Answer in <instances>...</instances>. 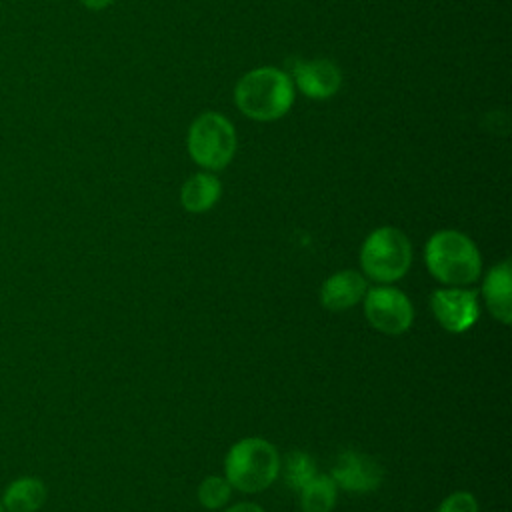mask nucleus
Instances as JSON below:
<instances>
[{
  "label": "nucleus",
  "mask_w": 512,
  "mask_h": 512,
  "mask_svg": "<svg viewBox=\"0 0 512 512\" xmlns=\"http://www.w3.org/2000/svg\"><path fill=\"white\" fill-rule=\"evenodd\" d=\"M234 102L238 110L252 120H278L294 104L292 78L280 68H254L238 80L234 88Z\"/></svg>",
  "instance_id": "nucleus-1"
},
{
  "label": "nucleus",
  "mask_w": 512,
  "mask_h": 512,
  "mask_svg": "<svg viewBox=\"0 0 512 512\" xmlns=\"http://www.w3.org/2000/svg\"><path fill=\"white\" fill-rule=\"evenodd\" d=\"M428 272L442 284H472L482 270V258L476 244L458 230H440L432 234L424 248Z\"/></svg>",
  "instance_id": "nucleus-2"
},
{
  "label": "nucleus",
  "mask_w": 512,
  "mask_h": 512,
  "mask_svg": "<svg viewBox=\"0 0 512 512\" xmlns=\"http://www.w3.org/2000/svg\"><path fill=\"white\" fill-rule=\"evenodd\" d=\"M278 450L264 438H242L226 454L224 474L240 492H262L280 474Z\"/></svg>",
  "instance_id": "nucleus-3"
},
{
  "label": "nucleus",
  "mask_w": 512,
  "mask_h": 512,
  "mask_svg": "<svg viewBox=\"0 0 512 512\" xmlns=\"http://www.w3.org/2000/svg\"><path fill=\"white\" fill-rule=\"evenodd\" d=\"M412 262L408 236L394 226H380L368 234L360 248V264L368 278L388 284L402 278Z\"/></svg>",
  "instance_id": "nucleus-4"
},
{
  "label": "nucleus",
  "mask_w": 512,
  "mask_h": 512,
  "mask_svg": "<svg viewBox=\"0 0 512 512\" xmlns=\"http://www.w3.org/2000/svg\"><path fill=\"white\" fill-rule=\"evenodd\" d=\"M186 146L198 166L220 170L230 164L236 152L234 126L218 112H204L190 124Z\"/></svg>",
  "instance_id": "nucleus-5"
},
{
  "label": "nucleus",
  "mask_w": 512,
  "mask_h": 512,
  "mask_svg": "<svg viewBox=\"0 0 512 512\" xmlns=\"http://www.w3.org/2000/svg\"><path fill=\"white\" fill-rule=\"evenodd\" d=\"M364 316L378 332L402 334L414 320V308L402 290L376 286L364 294Z\"/></svg>",
  "instance_id": "nucleus-6"
},
{
  "label": "nucleus",
  "mask_w": 512,
  "mask_h": 512,
  "mask_svg": "<svg viewBox=\"0 0 512 512\" xmlns=\"http://www.w3.org/2000/svg\"><path fill=\"white\" fill-rule=\"evenodd\" d=\"M430 306L442 328L454 334L472 328L480 316L478 294L474 290H466L464 286L436 290L430 298Z\"/></svg>",
  "instance_id": "nucleus-7"
},
{
  "label": "nucleus",
  "mask_w": 512,
  "mask_h": 512,
  "mask_svg": "<svg viewBox=\"0 0 512 512\" xmlns=\"http://www.w3.org/2000/svg\"><path fill=\"white\" fill-rule=\"evenodd\" d=\"M330 476L348 492H372L380 486L384 470L372 456L348 450L338 456Z\"/></svg>",
  "instance_id": "nucleus-8"
},
{
  "label": "nucleus",
  "mask_w": 512,
  "mask_h": 512,
  "mask_svg": "<svg viewBox=\"0 0 512 512\" xmlns=\"http://www.w3.org/2000/svg\"><path fill=\"white\" fill-rule=\"evenodd\" d=\"M292 84L298 86L312 100H326L334 96L342 84V72L332 60H300L292 66Z\"/></svg>",
  "instance_id": "nucleus-9"
},
{
  "label": "nucleus",
  "mask_w": 512,
  "mask_h": 512,
  "mask_svg": "<svg viewBox=\"0 0 512 512\" xmlns=\"http://www.w3.org/2000/svg\"><path fill=\"white\" fill-rule=\"evenodd\" d=\"M366 278L356 270H340L328 276L320 288V302L332 312L358 304L366 294Z\"/></svg>",
  "instance_id": "nucleus-10"
},
{
  "label": "nucleus",
  "mask_w": 512,
  "mask_h": 512,
  "mask_svg": "<svg viewBox=\"0 0 512 512\" xmlns=\"http://www.w3.org/2000/svg\"><path fill=\"white\" fill-rule=\"evenodd\" d=\"M510 262L504 260L492 266L482 282V296L490 314L502 324L512 322V296H510Z\"/></svg>",
  "instance_id": "nucleus-11"
},
{
  "label": "nucleus",
  "mask_w": 512,
  "mask_h": 512,
  "mask_svg": "<svg viewBox=\"0 0 512 512\" xmlns=\"http://www.w3.org/2000/svg\"><path fill=\"white\" fill-rule=\"evenodd\" d=\"M222 194L220 180L210 172H198L190 176L182 190H180V202L188 212H206L210 210Z\"/></svg>",
  "instance_id": "nucleus-12"
},
{
  "label": "nucleus",
  "mask_w": 512,
  "mask_h": 512,
  "mask_svg": "<svg viewBox=\"0 0 512 512\" xmlns=\"http://www.w3.org/2000/svg\"><path fill=\"white\" fill-rule=\"evenodd\" d=\"M46 500V486L40 478L24 476L8 484L2 506L10 512H36Z\"/></svg>",
  "instance_id": "nucleus-13"
},
{
  "label": "nucleus",
  "mask_w": 512,
  "mask_h": 512,
  "mask_svg": "<svg viewBox=\"0 0 512 512\" xmlns=\"http://www.w3.org/2000/svg\"><path fill=\"white\" fill-rule=\"evenodd\" d=\"M302 512H330L336 502V482L332 476H314L300 490Z\"/></svg>",
  "instance_id": "nucleus-14"
},
{
  "label": "nucleus",
  "mask_w": 512,
  "mask_h": 512,
  "mask_svg": "<svg viewBox=\"0 0 512 512\" xmlns=\"http://www.w3.org/2000/svg\"><path fill=\"white\" fill-rule=\"evenodd\" d=\"M284 476V482L292 490H300L316 476V464L310 454L306 452H290L284 462H280V470Z\"/></svg>",
  "instance_id": "nucleus-15"
},
{
  "label": "nucleus",
  "mask_w": 512,
  "mask_h": 512,
  "mask_svg": "<svg viewBox=\"0 0 512 512\" xmlns=\"http://www.w3.org/2000/svg\"><path fill=\"white\" fill-rule=\"evenodd\" d=\"M232 486L224 476H208L198 486V500L204 508H222L230 498Z\"/></svg>",
  "instance_id": "nucleus-16"
},
{
  "label": "nucleus",
  "mask_w": 512,
  "mask_h": 512,
  "mask_svg": "<svg viewBox=\"0 0 512 512\" xmlns=\"http://www.w3.org/2000/svg\"><path fill=\"white\" fill-rule=\"evenodd\" d=\"M438 512H478V502L470 492H454L442 500Z\"/></svg>",
  "instance_id": "nucleus-17"
},
{
  "label": "nucleus",
  "mask_w": 512,
  "mask_h": 512,
  "mask_svg": "<svg viewBox=\"0 0 512 512\" xmlns=\"http://www.w3.org/2000/svg\"><path fill=\"white\" fill-rule=\"evenodd\" d=\"M224 512H264V510L254 502H238V504L228 506Z\"/></svg>",
  "instance_id": "nucleus-18"
},
{
  "label": "nucleus",
  "mask_w": 512,
  "mask_h": 512,
  "mask_svg": "<svg viewBox=\"0 0 512 512\" xmlns=\"http://www.w3.org/2000/svg\"><path fill=\"white\" fill-rule=\"evenodd\" d=\"M86 8H90V10H102V8H106V6H110L114 0H80Z\"/></svg>",
  "instance_id": "nucleus-19"
},
{
  "label": "nucleus",
  "mask_w": 512,
  "mask_h": 512,
  "mask_svg": "<svg viewBox=\"0 0 512 512\" xmlns=\"http://www.w3.org/2000/svg\"><path fill=\"white\" fill-rule=\"evenodd\" d=\"M0 512H4V506H2V502H0Z\"/></svg>",
  "instance_id": "nucleus-20"
}]
</instances>
